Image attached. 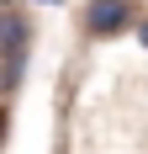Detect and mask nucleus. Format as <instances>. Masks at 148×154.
<instances>
[{"instance_id":"1","label":"nucleus","mask_w":148,"mask_h":154,"mask_svg":"<svg viewBox=\"0 0 148 154\" xmlns=\"http://www.w3.org/2000/svg\"><path fill=\"white\" fill-rule=\"evenodd\" d=\"M27 59H32V21H27V11L5 5L0 11V101L21 91Z\"/></svg>"},{"instance_id":"2","label":"nucleus","mask_w":148,"mask_h":154,"mask_svg":"<svg viewBox=\"0 0 148 154\" xmlns=\"http://www.w3.org/2000/svg\"><path fill=\"white\" fill-rule=\"evenodd\" d=\"M79 27H85L90 43H111V37H122V32H132V27H138L132 0H85Z\"/></svg>"},{"instance_id":"3","label":"nucleus","mask_w":148,"mask_h":154,"mask_svg":"<svg viewBox=\"0 0 148 154\" xmlns=\"http://www.w3.org/2000/svg\"><path fill=\"white\" fill-rule=\"evenodd\" d=\"M5 133H11V106L0 101V149H5Z\"/></svg>"},{"instance_id":"4","label":"nucleus","mask_w":148,"mask_h":154,"mask_svg":"<svg viewBox=\"0 0 148 154\" xmlns=\"http://www.w3.org/2000/svg\"><path fill=\"white\" fill-rule=\"evenodd\" d=\"M132 32H138V43H143V48H148V16H143V21H138V27H132Z\"/></svg>"},{"instance_id":"5","label":"nucleus","mask_w":148,"mask_h":154,"mask_svg":"<svg viewBox=\"0 0 148 154\" xmlns=\"http://www.w3.org/2000/svg\"><path fill=\"white\" fill-rule=\"evenodd\" d=\"M32 5H64V0H32Z\"/></svg>"},{"instance_id":"6","label":"nucleus","mask_w":148,"mask_h":154,"mask_svg":"<svg viewBox=\"0 0 148 154\" xmlns=\"http://www.w3.org/2000/svg\"><path fill=\"white\" fill-rule=\"evenodd\" d=\"M5 5H11V0H0V11H5Z\"/></svg>"}]
</instances>
